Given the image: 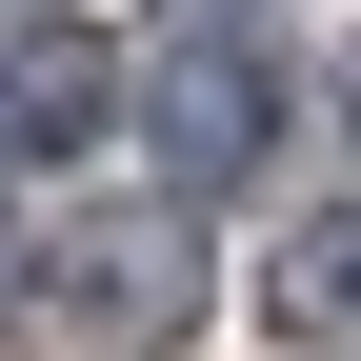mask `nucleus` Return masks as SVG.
I'll return each instance as SVG.
<instances>
[{"label":"nucleus","instance_id":"nucleus-1","mask_svg":"<svg viewBox=\"0 0 361 361\" xmlns=\"http://www.w3.org/2000/svg\"><path fill=\"white\" fill-rule=\"evenodd\" d=\"M161 141H180V161H261V61H180Z\"/></svg>","mask_w":361,"mask_h":361}]
</instances>
